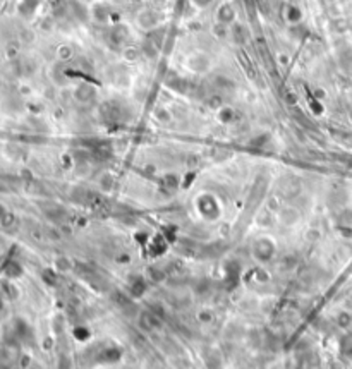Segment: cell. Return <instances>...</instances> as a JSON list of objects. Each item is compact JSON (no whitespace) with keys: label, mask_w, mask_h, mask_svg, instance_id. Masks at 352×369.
Here are the masks:
<instances>
[{"label":"cell","mask_w":352,"mask_h":369,"mask_svg":"<svg viewBox=\"0 0 352 369\" xmlns=\"http://www.w3.org/2000/svg\"><path fill=\"white\" fill-rule=\"evenodd\" d=\"M38 4H40V0H21V4H19V11H21L23 16L28 17L36 11Z\"/></svg>","instance_id":"obj_1"},{"label":"cell","mask_w":352,"mask_h":369,"mask_svg":"<svg viewBox=\"0 0 352 369\" xmlns=\"http://www.w3.org/2000/svg\"><path fill=\"white\" fill-rule=\"evenodd\" d=\"M17 268H21V266H17V264L16 263H12V264H9V266H7V270H6V275H7V277H17V272H14V270H17Z\"/></svg>","instance_id":"obj_2"},{"label":"cell","mask_w":352,"mask_h":369,"mask_svg":"<svg viewBox=\"0 0 352 369\" xmlns=\"http://www.w3.org/2000/svg\"><path fill=\"white\" fill-rule=\"evenodd\" d=\"M6 215H7V213H6V208H4V206L0 204V221H2L4 218H6Z\"/></svg>","instance_id":"obj_3"}]
</instances>
